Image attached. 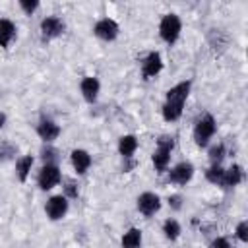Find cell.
Instances as JSON below:
<instances>
[{"label":"cell","mask_w":248,"mask_h":248,"mask_svg":"<svg viewBox=\"0 0 248 248\" xmlns=\"http://www.w3.org/2000/svg\"><path fill=\"white\" fill-rule=\"evenodd\" d=\"M215 130H217L215 118H213L211 114L202 116V118L198 120V124H196V128H194V140H196V143H198L200 147L207 145V141L213 138Z\"/></svg>","instance_id":"obj_1"},{"label":"cell","mask_w":248,"mask_h":248,"mask_svg":"<svg viewBox=\"0 0 248 248\" xmlns=\"http://www.w3.org/2000/svg\"><path fill=\"white\" fill-rule=\"evenodd\" d=\"M180 29H182V23L178 19L176 14H167L163 19H161V25H159V33H161V39L169 45H172L178 35H180Z\"/></svg>","instance_id":"obj_2"},{"label":"cell","mask_w":248,"mask_h":248,"mask_svg":"<svg viewBox=\"0 0 248 248\" xmlns=\"http://www.w3.org/2000/svg\"><path fill=\"white\" fill-rule=\"evenodd\" d=\"M172 145H174V141H172V138H161L159 141H157V149H155V153H153V165H155V169L159 170V172H163L167 167H169V161H170V151H172Z\"/></svg>","instance_id":"obj_3"},{"label":"cell","mask_w":248,"mask_h":248,"mask_svg":"<svg viewBox=\"0 0 248 248\" xmlns=\"http://www.w3.org/2000/svg\"><path fill=\"white\" fill-rule=\"evenodd\" d=\"M60 178H62L60 176V169L56 165H45L41 169V172H39L37 182H39L41 190H50V188H54L60 182Z\"/></svg>","instance_id":"obj_4"},{"label":"cell","mask_w":248,"mask_h":248,"mask_svg":"<svg viewBox=\"0 0 248 248\" xmlns=\"http://www.w3.org/2000/svg\"><path fill=\"white\" fill-rule=\"evenodd\" d=\"M159 207H161V200H159V196L153 194V192H143V194L138 198V209H140L145 217L155 215V213L159 211Z\"/></svg>","instance_id":"obj_5"},{"label":"cell","mask_w":248,"mask_h":248,"mask_svg":"<svg viewBox=\"0 0 248 248\" xmlns=\"http://www.w3.org/2000/svg\"><path fill=\"white\" fill-rule=\"evenodd\" d=\"M93 33H95L99 39H103V41H114L116 35H118V23H116L114 19L105 17V19H101V21L95 23Z\"/></svg>","instance_id":"obj_6"},{"label":"cell","mask_w":248,"mask_h":248,"mask_svg":"<svg viewBox=\"0 0 248 248\" xmlns=\"http://www.w3.org/2000/svg\"><path fill=\"white\" fill-rule=\"evenodd\" d=\"M45 209H46V215H48L52 221L62 219V217L66 215V211H68V200H66V196H52V198L46 202Z\"/></svg>","instance_id":"obj_7"},{"label":"cell","mask_w":248,"mask_h":248,"mask_svg":"<svg viewBox=\"0 0 248 248\" xmlns=\"http://www.w3.org/2000/svg\"><path fill=\"white\" fill-rule=\"evenodd\" d=\"M192 176H194V165L192 163H186V161L178 163L169 172V180L174 182V184H186V182H190Z\"/></svg>","instance_id":"obj_8"},{"label":"cell","mask_w":248,"mask_h":248,"mask_svg":"<svg viewBox=\"0 0 248 248\" xmlns=\"http://www.w3.org/2000/svg\"><path fill=\"white\" fill-rule=\"evenodd\" d=\"M41 33L45 39H54L64 33V21L56 16H48L41 21Z\"/></svg>","instance_id":"obj_9"},{"label":"cell","mask_w":248,"mask_h":248,"mask_svg":"<svg viewBox=\"0 0 248 248\" xmlns=\"http://www.w3.org/2000/svg\"><path fill=\"white\" fill-rule=\"evenodd\" d=\"M163 68V60H161V54L159 52H149L141 64V74L145 79L149 78H155Z\"/></svg>","instance_id":"obj_10"},{"label":"cell","mask_w":248,"mask_h":248,"mask_svg":"<svg viewBox=\"0 0 248 248\" xmlns=\"http://www.w3.org/2000/svg\"><path fill=\"white\" fill-rule=\"evenodd\" d=\"M190 93V81H182L174 87H170L167 91V101L165 103H174V105H182L184 107V101Z\"/></svg>","instance_id":"obj_11"},{"label":"cell","mask_w":248,"mask_h":248,"mask_svg":"<svg viewBox=\"0 0 248 248\" xmlns=\"http://www.w3.org/2000/svg\"><path fill=\"white\" fill-rule=\"evenodd\" d=\"M37 134H39L41 140H45V141H52V140L58 138V134H60V126H58L56 122H52L50 118H43V120L39 122V126H37Z\"/></svg>","instance_id":"obj_12"},{"label":"cell","mask_w":248,"mask_h":248,"mask_svg":"<svg viewBox=\"0 0 248 248\" xmlns=\"http://www.w3.org/2000/svg\"><path fill=\"white\" fill-rule=\"evenodd\" d=\"M81 93H83V97H85V101L87 103H95V99H97V95H99V79L97 78H91V76H87V78H83L81 79Z\"/></svg>","instance_id":"obj_13"},{"label":"cell","mask_w":248,"mask_h":248,"mask_svg":"<svg viewBox=\"0 0 248 248\" xmlns=\"http://www.w3.org/2000/svg\"><path fill=\"white\" fill-rule=\"evenodd\" d=\"M72 165L78 174H83L91 167V155L85 149H74L72 151Z\"/></svg>","instance_id":"obj_14"},{"label":"cell","mask_w":248,"mask_h":248,"mask_svg":"<svg viewBox=\"0 0 248 248\" xmlns=\"http://www.w3.org/2000/svg\"><path fill=\"white\" fill-rule=\"evenodd\" d=\"M242 176H244L242 167H240V165H232L231 169H227V170H225L223 180H221V186H225V188H232V186L240 184Z\"/></svg>","instance_id":"obj_15"},{"label":"cell","mask_w":248,"mask_h":248,"mask_svg":"<svg viewBox=\"0 0 248 248\" xmlns=\"http://www.w3.org/2000/svg\"><path fill=\"white\" fill-rule=\"evenodd\" d=\"M16 37V25L10 19H0V46H8Z\"/></svg>","instance_id":"obj_16"},{"label":"cell","mask_w":248,"mask_h":248,"mask_svg":"<svg viewBox=\"0 0 248 248\" xmlns=\"http://www.w3.org/2000/svg\"><path fill=\"white\" fill-rule=\"evenodd\" d=\"M136 149H138V140H136V136L128 134V136H122V138H120V141H118V151H120L122 157H132Z\"/></svg>","instance_id":"obj_17"},{"label":"cell","mask_w":248,"mask_h":248,"mask_svg":"<svg viewBox=\"0 0 248 248\" xmlns=\"http://www.w3.org/2000/svg\"><path fill=\"white\" fill-rule=\"evenodd\" d=\"M141 244V231L140 229H130L122 236V248H140Z\"/></svg>","instance_id":"obj_18"},{"label":"cell","mask_w":248,"mask_h":248,"mask_svg":"<svg viewBox=\"0 0 248 248\" xmlns=\"http://www.w3.org/2000/svg\"><path fill=\"white\" fill-rule=\"evenodd\" d=\"M31 167H33V157L31 155H25V157H21L17 163H16V170H17V178L21 180V182H25L27 180V176H29V170H31Z\"/></svg>","instance_id":"obj_19"},{"label":"cell","mask_w":248,"mask_h":248,"mask_svg":"<svg viewBox=\"0 0 248 248\" xmlns=\"http://www.w3.org/2000/svg\"><path fill=\"white\" fill-rule=\"evenodd\" d=\"M182 105H174V103H165L163 105V118L167 122H174L182 116Z\"/></svg>","instance_id":"obj_20"},{"label":"cell","mask_w":248,"mask_h":248,"mask_svg":"<svg viewBox=\"0 0 248 248\" xmlns=\"http://www.w3.org/2000/svg\"><path fill=\"white\" fill-rule=\"evenodd\" d=\"M163 232H165V236H167L169 240H176L178 234H180V225H178L174 219H167V221L163 223Z\"/></svg>","instance_id":"obj_21"},{"label":"cell","mask_w":248,"mask_h":248,"mask_svg":"<svg viewBox=\"0 0 248 248\" xmlns=\"http://www.w3.org/2000/svg\"><path fill=\"white\" fill-rule=\"evenodd\" d=\"M223 174H225V169L221 165H211L207 170H205V178L213 184H221L223 180Z\"/></svg>","instance_id":"obj_22"},{"label":"cell","mask_w":248,"mask_h":248,"mask_svg":"<svg viewBox=\"0 0 248 248\" xmlns=\"http://www.w3.org/2000/svg\"><path fill=\"white\" fill-rule=\"evenodd\" d=\"M225 157V145L223 143H217V145H213L211 149H209V159H211V163L213 165H219V161Z\"/></svg>","instance_id":"obj_23"},{"label":"cell","mask_w":248,"mask_h":248,"mask_svg":"<svg viewBox=\"0 0 248 248\" xmlns=\"http://www.w3.org/2000/svg\"><path fill=\"white\" fill-rule=\"evenodd\" d=\"M12 155H16V145H12L8 141H0V161L10 159Z\"/></svg>","instance_id":"obj_24"},{"label":"cell","mask_w":248,"mask_h":248,"mask_svg":"<svg viewBox=\"0 0 248 248\" xmlns=\"http://www.w3.org/2000/svg\"><path fill=\"white\" fill-rule=\"evenodd\" d=\"M19 6H21V10H23L27 16H31V14L39 8V2H37V0H19Z\"/></svg>","instance_id":"obj_25"},{"label":"cell","mask_w":248,"mask_h":248,"mask_svg":"<svg viewBox=\"0 0 248 248\" xmlns=\"http://www.w3.org/2000/svg\"><path fill=\"white\" fill-rule=\"evenodd\" d=\"M64 192H66V198H78V194H79L78 184L74 180H66L64 182Z\"/></svg>","instance_id":"obj_26"},{"label":"cell","mask_w":248,"mask_h":248,"mask_svg":"<svg viewBox=\"0 0 248 248\" xmlns=\"http://www.w3.org/2000/svg\"><path fill=\"white\" fill-rule=\"evenodd\" d=\"M236 236H238L242 242L248 240V223H246V221L238 223V227H236Z\"/></svg>","instance_id":"obj_27"},{"label":"cell","mask_w":248,"mask_h":248,"mask_svg":"<svg viewBox=\"0 0 248 248\" xmlns=\"http://www.w3.org/2000/svg\"><path fill=\"white\" fill-rule=\"evenodd\" d=\"M43 159L46 161V165H54V161H56V149H52V147L43 149Z\"/></svg>","instance_id":"obj_28"},{"label":"cell","mask_w":248,"mask_h":248,"mask_svg":"<svg viewBox=\"0 0 248 248\" xmlns=\"http://www.w3.org/2000/svg\"><path fill=\"white\" fill-rule=\"evenodd\" d=\"M209 248H231V244H229V240H227V238L219 236V238H215V240L211 242V246H209Z\"/></svg>","instance_id":"obj_29"},{"label":"cell","mask_w":248,"mask_h":248,"mask_svg":"<svg viewBox=\"0 0 248 248\" xmlns=\"http://www.w3.org/2000/svg\"><path fill=\"white\" fill-rule=\"evenodd\" d=\"M180 202H182L180 196H170V198H169V203L172 205V209H180V205H182Z\"/></svg>","instance_id":"obj_30"},{"label":"cell","mask_w":248,"mask_h":248,"mask_svg":"<svg viewBox=\"0 0 248 248\" xmlns=\"http://www.w3.org/2000/svg\"><path fill=\"white\" fill-rule=\"evenodd\" d=\"M4 124H6V114H4V112H0V128H2Z\"/></svg>","instance_id":"obj_31"}]
</instances>
